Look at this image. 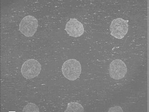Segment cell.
Listing matches in <instances>:
<instances>
[{"instance_id":"1","label":"cell","mask_w":149,"mask_h":112,"mask_svg":"<svg viewBox=\"0 0 149 112\" xmlns=\"http://www.w3.org/2000/svg\"><path fill=\"white\" fill-rule=\"evenodd\" d=\"M82 68L79 61L75 59L66 61L62 66V72L67 79L74 80L78 78L81 73Z\"/></svg>"},{"instance_id":"2","label":"cell","mask_w":149,"mask_h":112,"mask_svg":"<svg viewBox=\"0 0 149 112\" xmlns=\"http://www.w3.org/2000/svg\"><path fill=\"white\" fill-rule=\"evenodd\" d=\"M41 69L42 66L39 62L34 59H29L22 64L21 71L23 77L29 79L38 76Z\"/></svg>"},{"instance_id":"3","label":"cell","mask_w":149,"mask_h":112,"mask_svg":"<svg viewBox=\"0 0 149 112\" xmlns=\"http://www.w3.org/2000/svg\"><path fill=\"white\" fill-rule=\"evenodd\" d=\"M19 30L24 36L32 37L37 31L38 20L35 17L28 15L22 20L19 24Z\"/></svg>"},{"instance_id":"4","label":"cell","mask_w":149,"mask_h":112,"mask_svg":"<svg viewBox=\"0 0 149 112\" xmlns=\"http://www.w3.org/2000/svg\"><path fill=\"white\" fill-rule=\"evenodd\" d=\"M128 20H124L121 18L113 20L110 27L111 35L116 39L123 38L128 33Z\"/></svg>"},{"instance_id":"5","label":"cell","mask_w":149,"mask_h":112,"mask_svg":"<svg viewBox=\"0 0 149 112\" xmlns=\"http://www.w3.org/2000/svg\"><path fill=\"white\" fill-rule=\"evenodd\" d=\"M109 71L111 77L115 80H119L124 78L127 73V67L124 62L116 59L110 64Z\"/></svg>"},{"instance_id":"6","label":"cell","mask_w":149,"mask_h":112,"mask_svg":"<svg viewBox=\"0 0 149 112\" xmlns=\"http://www.w3.org/2000/svg\"><path fill=\"white\" fill-rule=\"evenodd\" d=\"M65 30L70 36L75 37H80L84 32L83 24L75 18L70 19L68 22Z\"/></svg>"},{"instance_id":"7","label":"cell","mask_w":149,"mask_h":112,"mask_svg":"<svg viewBox=\"0 0 149 112\" xmlns=\"http://www.w3.org/2000/svg\"><path fill=\"white\" fill-rule=\"evenodd\" d=\"M83 106L77 102H71L68 104L67 108L65 112H84Z\"/></svg>"},{"instance_id":"8","label":"cell","mask_w":149,"mask_h":112,"mask_svg":"<svg viewBox=\"0 0 149 112\" xmlns=\"http://www.w3.org/2000/svg\"><path fill=\"white\" fill-rule=\"evenodd\" d=\"M23 112H39V108L37 105L34 103H30L24 107Z\"/></svg>"},{"instance_id":"9","label":"cell","mask_w":149,"mask_h":112,"mask_svg":"<svg viewBox=\"0 0 149 112\" xmlns=\"http://www.w3.org/2000/svg\"><path fill=\"white\" fill-rule=\"evenodd\" d=\"M109 112H123L122 108L119 106H116L110 108Z\"/></svg>"}]
</instances>
